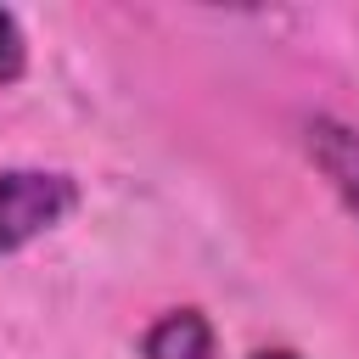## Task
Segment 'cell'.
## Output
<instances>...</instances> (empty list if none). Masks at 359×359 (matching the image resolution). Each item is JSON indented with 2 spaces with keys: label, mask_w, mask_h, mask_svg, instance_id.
Listing matches in <instances>:
<instances>
[{
  "label": "cell",
  "mask_w": 359,
  "mask_h": 359,
  "mask_svg": "<svg viewBox=\"0 0 359 359\" xmlns=\"http://www.w3.org/2000/svg\"><path fill=\"white\" fill-rule=\"evenodd\" d=\"M79 208V185L62 168H6L0 174V258L34 247Z\"/></svg>",
  "instance_id": "obj_1"
},
{
  "label": "cell",
  "mask_w": 359,
  "mask_h": 359,
  "mask_svg": "<svg viewBox=\"0 0 359 359\" xmlns=\"http://www.w3.org/2000/svg\"><path fill=\"white\" fill-rule=\"evenodd\" d=\"M303 146H309V163L337 191V202L359 219V129H348L337 118H309L303 123Z\"/></svg>",
  "instance_id": "obj_2"
},
{
  "label": "cell",
  "mask_w": 359,
  "mask_h": 359,
  "mask_svg": "<svg viewBox=\"0 0 359 359\" xmlns=\"http://www.w3.org/2000/svg\"><path fill=\"white\" fill-rule=\"evenodd\" d=\"M140 359H213V325L202 309H168L146 342H140Z\"/></svg>",
  "instance_id": "obj_3"
},
{
  "label": "cell",
  "mask_w": 359,
  "mask_h": 359,
  "mask_svg": "<svg viewBox=\"0 0 359 359\" xmlns=\"http://www.w3.org/2000/svg\"><path fill=\"white\" fill-rule=\"evenodd\" d=\"M22 73H28V34H22L17 11H6V6H0V90H6V84H17Z\"/></svg>",
  "instance_id": "obj_4"
},
{
  "label": "cell",
  "mask_w": 359,
  "mask_h": 359,
  "mask_svg": "<svg viewBox=\"0 0 359 359\" xmlns=\"http://www.w3.org/2000/svg\"><path fill=\"white\" fill-rule=\"evenodd\" d=\"M252 359H303V353H292V348H258Z\"/></svg>",
  "instance_id": "obj_5"
}]
</instances>
